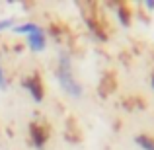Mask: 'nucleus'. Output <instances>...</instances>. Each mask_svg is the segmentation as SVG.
I'll use <instances>...</instances> for the list:
<instances>
[{
	"instance_id": "obj_5",
	"label": "nucleus",
	"mask_w": 154,
	"mask_h": 150,
	"mask_svg": "<svg viewBox=\"0 0 154 150\" xmlns=\"http://www.w3.org/2000/svg\"><path fill=\"white\" fill-rule=\"evenodd\" d=\"M39 29H41V27H39L37 23H33V22L22 23V26H14L16 33H26V35H31V33H35V31H39Z\"/></svg>"
},
{
	"instance_id": "obj_8",
	"label": "nucleus",
	"mask_w": 154,
	"mask_h": 150,
	"mask_svg": "<svg viewBox=\"0 0 154 150\" xmlns=\"http://www.w3.org/2000/svg\"><path fill=\"white\" fill-rule=\"evenodd\" d=\"M0 88H6V78H4V72L0 68Z\"/></svg>"
},
{
	"instance_id": "obj_3",
	"label": "nucleus",
	"mask_w": 154,
	"mask_h": 150,
	"mask_svg": "<svg viewBox=\"0 0 154 150\" xmlns=\"http://www.w3.org/2000/svg\"><path fill=\"white\" fill-rule=\"evenodd\" d=\"M29 135H31V142H33V146H37V148H43L45 142H47V139H49L47 129L43 127V125H37V123L29 125Z\"/></svg>"
},
{
	"instance_id": "obj_1",
	"label": "nucleus",
	"mask_w": 154,
	"mask_h": 150,
	"mask_svg": "<svg viewBox=\"0 0 154 150\" xmlns=\"http://www.w3.org/2000/svg\"><path fill=\"white\" fill-rule=\"evenodd\" d=\"M59 78H60L63 88H64V90H66L70 96L78 98V96L82 94V88L78 86V82L74 80V76H72V72H70L68 59H60V64H59Z\"/></svg>"
},
{
	"instance_id": "obj_2",
	"label": "nucleus",
	"mask_w": 154,
	"mask_h": 150,
	"mask_svg": "<svg viewBox=\"0 0 154 150\" xmlns=\"http://www.w3.org/2000/svg\"><path fill=\"white\" fill-rule=\"evenodd\" d=\"M23 86H26L27 92L33 96L35 101H41V99H43V94H45V90H43V82H41V78H39L37 74L27 76V78L23 80Z\"/></svg>"
},
{
	"instance_id": "obj_4",
	"label": "nucleus",
	"mask_w": 154,
	"mask_h": 150,
	"mask_svg": "<svg viewBox=\"0 0 154 150\" xmlns=\"http://www.w3.org/2000/svg\"><path fill=\"white\" fill-rule=\"evenodd\" d=\"M45 43H47V37H45V31L43 29L27 35V45H29V49H33V51H43L45 49Z\"/></svg>"
},
{
	"instance_id": "obj_6",
	"label": "nucleus",
	"mask_w": 154,
	"mask_h": 150,
	"mask_svg": "<svg viewBox=\"0 0 154 150\" xmlns=\"http://www.w3.org/2000/svg\"><path fill=\"white\" fill-rule=\"evenodd\" d=\"M137 142H139L144 150H154V140L148 139V136H144V135L143 136H137Z\"/></svg>"
},
{
	"instance_id": "obj_7",
	"label": "nucleus",
	"mask_w": 154,
	"mask_h": 150,
	"mask_svg": "<svg viewBox=\"0 0 154 150\" xmlns=\"http://www.w3.org/2000/svg\"><path fill=\"white\" fill-rule=\"evenodd\" d=\"M12 26H14V22H12V20H2V22H0V31L8 29V27H12Z\"/></svg>"
},
{
	"instance_id": "obj_9",
	"label": "nucleus",
	"mask_w": 154,
	"mask_h": 150,
	"mask_svg": "<svg viewBox=\"0 0 154 150\" xmlns=\"http://www.w3.org/2000/svg\"><path fill=\"white\" fill-rule=\"evenodd\" d=\"M152 84H154V80H152Z\"/></svg>"
}]
</instances>
